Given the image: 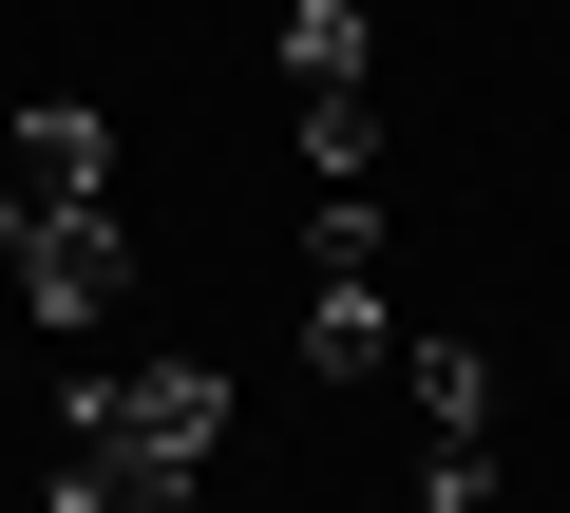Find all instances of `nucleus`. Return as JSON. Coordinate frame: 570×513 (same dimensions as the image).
Listing matches in <instances>:
<instances>
[{
    "label": "nucleus",
    "mask_w": 570,
    "mask_h": 513,
    "mask_svg": "<svg viewBox=\"0 0 570 513\" xmlns=\"http://www.w3.org/2000/svg\"><path fill=\"white\" fill-rule=\"evenodd\" d=\"M362 0H285V77H305V96H362Z\"/></svg>",
    "instance_id": "nucleus-6"
},
{
    "label": "nucleus",
    "mask_w": 570,
    "mask_h": 513,
    "mask_svg": "<svg viewBox=\"0 0 570 513\" xmlns=\"http://www.w3.org/2000/svg\"><path fill=\"white\" fill-rule=\"evenodd\" d=\"M209 437H228V362H134V381H77L39 513H209Z\"/></svg>",
    "instance_id": "nucleus-1"
},
{
    "label": "nucleus",
    "mask_w": 570,
    "mask_h": 513,
    "mask_svg": "<svg viewBox=\"0 0 570 513\" xmlns=\"http://www.w3.org/2000/svg\"><path fill=\"white\" fill-rule=\"evenodd\" d=\"M551 77H570V58H551Z\"/></svg>",
    "instance_id": "nucleus-9"
},
{
    "label": "nucleus",
    "mask_w": 570,
    "mask_h": 513,
    "mask_svg": "<svg viewBox=\"0 0 570 513\" xmlns=\"http://www.w3.org/2000/svg\"><path fill=\"white\" fill-rule=\"evenodd\" d=\"M305 171L362 190V171H381V96H305Z\"/></svg>",
    "instance_id": "nucleus-7"
},
{
    "label": "nucleus",
    "mask_w": 570,
    "mask_h": 513,
    "mask_svg": "<svg viewBox=\"0 0 570 513\" xmlns=\"http://www.w3.org/2000/svg\"><path fill=\"white\" fill-rule=\"evenodd\" d=\"M419 513H494V437H419Z\"/></svg>",
    "instance_id": "nucleus-8"
},
{
    "label": "nucleus",
    "mask_w": 570,
    "mask_h": 513,
    "mask_svg": "<svg viewBox=\"0 0 570 513\" xmlns=\"http://www.w3.org/2000/svg\"><path fill=\"white\" fill-rule=\"evenodd\" d=\"M305 362H324V381H400V324H381V267H305Z\"/></svg>",
    "instance_id": "nucleus-4"
},
{
    "label": "nucleus",
    "mask_w": 570,
    "mask_h": 513,
    "mask_svg": "<svg viewBox=\"0 0 570 513\" xmlns=\"http://www.w3.org/2000/svg\"><path fill=\"white\" fill-rule=\"evenodd\" d=\"M0 190H20V209H115V115L96 96H39L20 134H0Z\"/></svg>",
    "instance_id": "nucleus-3"
},
{
    "label": "nucleus",
    "mask_w": 570,
    "mask_h": 513,
    "mask_svg": "<svg viewBox=\"0 0 570 513\" xmlns=\"http://www.w3.org/2000/svg\"><path fill=\"white\" fill-rule=\"evenodd\" d=\"M115 267H134L115 209H20V190H0V286H20L39 324H96V305H115Z\"/></svg>",
    "instance_id": "nucleus-2"
},
{
    "label": "nucleus",
    "mask_w": 570,
    "mask_h": 513,
    "mask_svg": "<svg viewBox=\"0 0 570 513\" xmlns=\"http://www.w3.org/2000/svg\"><path fill=\"white\" fill-rule=\"evenodd\" d=\"M400 381H419V437H494V362L475 343H400Z\"/></svg>",
    "instance_id": "nucleus-5"
}]
</instances>
